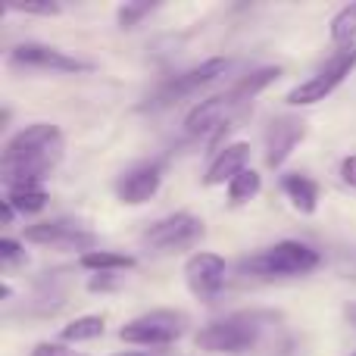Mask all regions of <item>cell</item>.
Wrapping results in <instances>:
<instances>
[{"label":"cell","mask_w":356,"mask_h":356,"mask_svg":"<svg viewBox=\"0 0 356 356\" xmlns=\"http://www.w3.org/2000/svg\"><path fill=\"white\" fill-rule=\"evenodd\" d=\"M225 72H228V60H222V56L203 60L200 66H191V69H184V72L172 75L169 81H163V85L150 94V100L144 104V110H163V106H172L181 97H191V94H197L200 88L213 85V81L222 79Z\"/></svg>","instance_id":"6"},{"label":"cell","mask_w":356,"mask_h":356,"mask_svg":"<svg viewBox=\"0 0 356 356\" xmlns=\"http://www.w3.org/2000/svg\"><path fill=\"white\" fill-rule=\"evenodd\" d=\"M63 131L50 122H31L19 129L3 144L0 156V175L6 188L13 184H44V178L54 172L63 160Z\"/></svg>","instance_id":"1"},{"label":"cell","mask_w":356,"mask_h":356,"mask_svg":"<svg viewBox=\"0 0 356 356\" xmlns=\"http://www.w3.org/2000/svg\"><path fill=\"white\" fill-rule=\"evenodd\" d=\"M247 160H250V144L247 141H232L225 147L216 150V156L209 160L207 175H203V184L207 188H219V184H232L234 178L247 169Z\"/></svg>","instance_id":"14"},{"label":"cell","mask_w":356,"mask_h":356,"mask_svg":"<svg viewBox=\"0 0 356 356\" xmlns=\"http://www.w3.org/2000/svg\"><path fill=\"white\" fill-rule=\"evenodd\" d=\"M282 191L284 197L291 200V207L303 216H313L319 209V184L307 175H288L282 181Z\"/></svg>","instance_id":"15"},{"label":"cell","mask_w":356,"mask_h":356,"mask_svg":"<svg viewBox=\"0 0 356 356\" xmlns=\"http://www.w3.org/2000/svg\"><path fill=\"white\" fill-rule=\"evenodd\" d=\"M3 200H10L16 213L31 216L47 207V188L44 184H13V188H6Z\"/></svg>","instance_id":"17"},{"label":"cell","mask_w":356,"mask_h":356,"mask_svg":"<svg viewBox=\"0 0 356 356\" xmlns=\"http://www.w3.org/2000/svg\"><path fill=\"white\" fill-rule=\"evenodd\" d=\"M319 263L322 257L316 247L303 244V241H278V244L241 259V272L263 275V278H291V275H307V272L319 269Z\"/></svg>","instance_id":"3"},{"label":"cell","mask_w":356,"mask_h":356,"mask_svg":"<svg viewBox=\"0 0 356 356\" xmlns=\"http://www.w3.org/2000/svg\"><path fill=\"white\" fill-rule=\"evenodd\" d=\"M31 356H85V353L69 350L66 344H50V341H41V344H35Z\"/></svg>","instance_id":"24"},{"label":"cell","mask_w":356,"mask_h":356,"mask_svg":"<svg viewBox=\"0 0 356 356\" xmlns=\"http://www.w3.org/2000/svg\"><path fill=\"white\" fill-rule=\"evenodd\" d=\"M328 35H332V41L338 44L341 50L356 47V3H347L334 13L332 25H328Z\"/></svg>","instance_id":"19"},{"label":"cell","mask_w":356,"mask_h":356,"mask_svg":"<svg viewBox=\"0 0 356 356\" xmlns=\"http://www.w3.org/2000/svg\"><path fill=\"white\" fill-rule=\"evenodd\" d=\"M0 263L3 266H19L25 263V247L13 238H0Z\"/></svg>","instance_id":"23"},{"label":"cell","mask_w":356,"mask_h":356,"mask_svg":"<svg viewBox=\"0 0 356 356\" xmlns=\"http://www.w3.org/2000/svg\"><path fill=\"white\" fill-rule=\"evenodd\" d=\"M10 13H22V16H60L63 6L56 0H35V3H10Z\"/></svg>","instance_id":"22"},{"label":"cell","mask_w":356,"mask_h":356,"mask_svg":"<svg viewBox=\"0 0 356 356\" xmlns=\"http://www.w3.org/2000/svg\"><path fill=\"white\" fill-rule=\"evenodd\" d=\"M116 356H147V353H141V350H125V353H116Z\"/></svg>","instance_id":"28"},{"label":"cell","mask_w":356,"mask_h":356,"mask_svg":"<svg viewBox=\"0 0 356 356\" xmlns=\"http://www.w3.org/2000/svg\"><path fill=\"white\" fill-rule=\"evenodd\" d=\"M163 184V166L156 160L150 163H138V166L125 169L122 175H119L116 181V197L119 203H125V207H141V203H147L150 197L160 191Z\"/></svg>","instance_id":"12"},{"label":"cell","mask_w":356,"mask_h":356,"mask_svg":"<svg viewBox=\"0 0 356 356\" xmlns=\"http://www.w3.org/2000/svg\"><path fill=\"white\" fill-rule=\"evenodd\" d=\"M307 138V125L300 119H291V116H282V119H272L269 131H266V166L269 169H278L284 166L294 147Z\"/></svg>","instance_id":"13"},{"label":"cell","mask_w":356,"mask_h":356,"mask_svg":"<svg viewBox=\"0 0 356 356\" xmlns=\"http://www.w3.org/2000/svg\"><path fill=\"white\" fill-rule=\"evenodd\" d=\"M119 288V275H113V272H106V275H94L91 282H88V291L91 294H104V291H116Z\"/></svg>","instance_id":"25"},{"label":"cell","mask_w":356,"mask_h":356,"mask_svg":"<svg viewBox=\"0 0 356 356\" xmlns=\"http://www.w3.org/2000/svg\"><path fill=\"white\" fill-rule=\"evenodd\" d=\"M228 275V266L219 253H209V250H197L194 257H188L184 263V282H188L191 294H197L200 300H209L222 291Z\"/></svg>","instance_id":"11"},{"label":"cell","mask_w":356,"mask_h":356,"mask_svg":"<svg viewBox=\"0 0 356 356\" xmlns=\"http://www.w3.org/2000/svg\"><path fill=\"white\" fill-rule=\"evenodd\" d=\"M263 328H266L263 313H234L203 325L194 334V344L209 353H244L259 344Z\"/></svg>","instance_id":"4"},{"label":"cell","mask_w":356,"mask_h":356,"mask_svg":"<svg viewBox=\"0 0 356 356\" xmlns=\"http://www.w3.org/2000/svg\"><path fill=\"white\" fill-rule=\"evenodd\" d=\"M10 63L19 69H50V72H91L94 63L69 56L50 44H19L10 50Z\"/></svg>","instance_id":"10"},{"label":"cell","mask_w":356,"mask_h":356,"mask_svg":"<svg viewBox=\"0 0 356 356\" xmlns=\"http://www.w3.org/2000/svg\"><path fill=\"white\" fill-rule=\"evenodd\" d=\"M259 191H263V175L253 172V169H244V172L228 184V200H232L234 207H241V203H250Z\"/></svg>","instance_id":"20"},{"label":"cell","mask_w":356,"mask_h":356,"mask_svg":"<svg viewBox=\"0 0 356 356\" xmlns=\"http://www.w3.org/2000/svg\"><path fill=\"white\" fill-rule=\"evenodd\" d=\"M341 178H344L350 188H356V154H350V156H344V160H341Z\"/></svg>","instance_id":"26"},{"label":"cell","mask_w":356,"mask_h":356,"mask_svg":"<svg viewBox=\"0 0 356 356\" xmlns=\"http://www.w3.org/2000/svg\"><path fill=\"white\" fill-rule=\"evenodd\" d=\"M203 238V219L194 213H172L156 219L147 232L141 234V244L154 253H175L184 247H194Z\"/></svg>","instance_id":"8"},{"label":"cell","mask_w":356,"mask_h":356,"mask_svg":"<svg viewBox=\"0 0 356 356\" xmlns=\"http://www.w3.org/2000/svg\"><path fill=\"white\" fill-rule=\"evenodd\" d=\"M138 259L131 257V253H116V250H91V253H81L79 257V266L88 272H94V275H106V272H113V275H119V272L125 269H135Z\"/></svg>","instance_id":"16"},{"label":"cell","mask_w":356,"mask_h":356,"mask_svg":"<svg viewBox=\"0 0 356 356\" xmlns=\"http://www.w3.org/2000/svg\"><path fill=\"white\" fill-rule=\"evenodd\" d=\"M188 332V316L178 309H154L144 313L138 319H131L129 325L119 328V341L135 347H166L175 344L181 334Z\"/></svg>","instance_id":"5"},{"label":"cell","mask_w":356,"mask_h":356,"mask_svg":"<svg viewBox=\"0 0 356 356\" xmlns=\"http://www.w3.org/2000/svg\"><path fill=\"white\" fill-rule=\"evenodd\" d=\"M22 241L41 244V247H63V250H85V253L97 250V238L91 232H85L79 222H69V219H50V222L29 225Z\"/></svg>","instance_id":"9"},{"label":"cell","mask_w":356,"mask_h":356,"mask_svg":"<svg viewBox=\"0 0 356 356\" xmlns=\"http://www.w3.org/2000/svg\"><path fill=\"white\" fill-rule=\"evenodd\" d=\"M0 213H3V225H13V219H16V209H13L10 200H0Z\"/></svg>","instance_id":"27"},{"label":"cell","mask_w":356,"mask_h":356,"mask_svg":"<svg viewBox=\"0 0 356 356\" xmlns=\"http://www.w3.org/2000/svg\"><path fill=\"white\" fill-rule=\"evenodd\" d=\"M104 316H79V319H72L69 325H63L60 338L63 344H88V341H97L100 334H104Z\"/></svg>","instance_id":"18"},{"label":"cell","mask_w":356,"mask_h":356,"mask_svg":"<svg viewBox=\"0 0 356 356\" xmlns=\"http://www.w3.org/2000/svg\"><path fill=\"white\" fill-rule=\"evenodd\" d=\"M156 6L154 3H122L116 10V22H119V29H135L138 22H141L144 16H150Z\"/></svg>","instance_id":"21"},{"label":"cell","mask_w":356,"mask_h":356,"mask_svg":"<svg viewBox=\"0 0 356 356\" xmlns=\"http://www.w3.org/2000/svg\"><path fill=\"white\" fill-rule=\"evenodd\" d=\"M278 75H282L278 66L257 69V72L244 75L241 81H234L228 91L200 100V104L191 106V113L184 116V131L194 138H219V131L232 125L234 113H238L247 100L257 97L259 91H266L272 81H278Z\"/></svg>","instance_id":"2"},{"label":"cell","mask_w":356,"mask_h":356,"mask_svg":"<svg viewBox=\"0 0 356 356\" xmlns=\"http://www.w3.org/2000/svg\"><path fill=\"white\" fill-rule=\"evenodd\" d=\"M356 69V47L350 50H338V54L332 56V63H328L325 69H319V72L313 75V79L300 81V85H294L288 91V104L291 106H313L319 104V100L332 97L334 91H338L341 85L347 81V75H350Z\"/></svg>","instance_id":"7"}]
</instances>
